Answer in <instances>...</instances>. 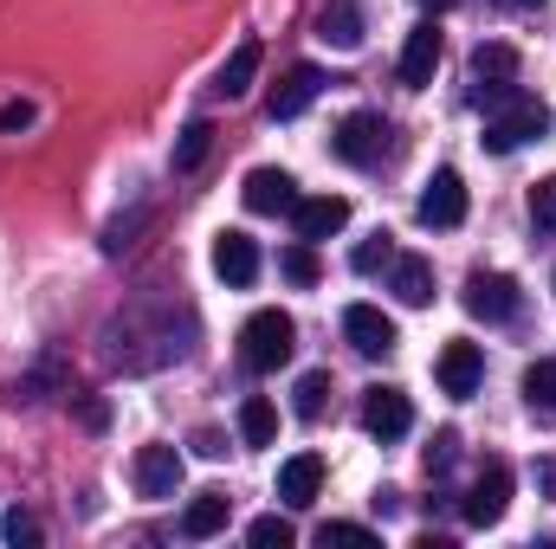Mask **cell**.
Wrapping results in <instances>:
<instances>
[{"label": "cell", "instance_id": "6da1fadb", "mask_svg": "<svg viewBox=\"0 0 556 549\" xmlns=\"http://www.w3.org/2000/svg\"><path fill=\"white\" fill-rule=\"evenodd\" d=\"M291 349H298V323H291L285 310H253V317H247V330H240V362H247L253 375H278V369L291 362Z\"/></svg>", "mask_w": 556, "mask_h": 549}, {"label": "cell", "instance_id": "7a4b0ae2", "mask_svg": "<svg viewBox=\"0 0 556 549\" xmlns=\"http://www.w3.org/2000/svg\"><path fill=\"white\" fill-rule=\"evenodd\" d=\"M551 130V104L544 98H525V91H511L505 104H492V117H485V149L492 155H511L518 142H531V137H544Z\"/></svg>", "mask_w": 556, "mask_h": 549}, {"label": "cell", "instance_id": "3957f363", "mask_svg": "<svg viewBox=\"0 0 556 549\" xmlns=\"http://www.w3.org/2000/svg\"><path fill=\"white\" fill-rule=\"evenodd\" d=\"M382 149H389V124H382L376 111H350V117L337 124V137H330V155L350 162V168H376Z\"/></svg>", "mask_w": 556, "mask_h": 549}, {"label": "cell", "instance_id": "277c9868", "mask_svg": "<svg viewBox=\"0 0 556 549\" xmlns=\"http://www.w3.org/2000/svg\"><path fill=\"white\" fill-rule=\"evenodd\" d=\"M433 382H440V395L472 401V395H479V382H485V349H479V343H466V336H453V343L440 349V362H433Z\"/></svg>", "mask_w": 556, "mask_h": 549}, {"label": "cell", "instance_id": "5b68a950", "mask_svg": "<svg viewBox=\"0 0 556 549\" xmlns=\"http://www.w3.org/2000/svg\"><path fill=\"white\" fill-rule=\"evenodd\" d=\"M505 511H511V465H505V459H485V472H479L472 491H466V524H472V531H492Z\"/></svg>", "mask_w": 556, "mask_h": 549}, {"label": "cell", "instance_id": "8992f818", "mask_svg": "<svg viewBox=\"0 0 556 549\" xmlns=\"http://www.w3.org/2000/svg\"><path fill=\"white\" fill-rule=\"evenodd\" d=\"M415 214H420V227H433V233H446V227L466 220V181H459V168H433L427 175Z\"/></svg>", "mask_w": 556, "mask_h": 549}, {"label": "cell", "instance_id": "52a82bcc", "mask_svg": "<svg viewBox=\"0 0 556 549\" xmlns=\"http://www.w3.org/2000/svg\"><path fill=\"white\" fill-rule=\"evenodd\" d=\"M130 478H137V498H175L181 491V452L175 446H137L130 459Z\"/></svg>", "mask_w": 556, "mask_h": 549}, {"label": "cell", "instance_id": "ba28073f", "mask_svg": "<svg viewBox=\"0 0 556 549\" xmlns=\"http://www.w3.org/2000/svg\"><path fill=\"white\" fill-rule=\"evenodd\" d=\"M343 336H350L356 356H389V349L402 343V336H395V317L376 310V304H350V310H343Z\"/></svg>", "mask_w": 556, "mask_h": 549}, {"label": "cell", "instance_id": "9c48e42d", "mask_svg": "<svg viewBox=\"0 0 556 549\" xmlns=\"http://www.w3.org/2000/svg\"><path fill=\"white\" fill-rule=\"evenodd\" d=\"M291 227H298V240H311V246H317V240H330V233H343V227H350V201H343V194H311V201L298 194Z\"/></svg>", "mask_w": 556, "mask_h": 549}, {"label": "cell", "instance_id": "30bf717a", "mask_svg": "<svg viewBox=\"0 0 556 549\" xmlns=\"http://www.w3.org/2000/svg\"><path fill=\"white\" fill-rule=\"evenodd\" d=\"M363 426L389 446V439H408V426H415V408H408V395L402 388H369L363 395Z\"/></svg>", "mask_w": 556, "mask_h": 549}, {"label": "cell", "instance_id": "8fae6325", "mask_svg": "<svg viewBox=\"0 0 556 549\" xmlns=\"http://www.w3.org/2000/svg\"><path fill=\"white\" fill-rule=\"evenodd\" d=\"M466 310L485 323H505V317H518V284L505 272H472L466 278Z\"/></svg>", "mask_w": 556, "mask_h": 549}, {"label": "cell", "instance_id": "7c38bea8", "mask_svg": "<svg viewBox=\"0 0 556 549\" xmlns=\"http://www.w3.org/2000/svg\"><path fill=\"white\" fill-rule=\"evenodd\" d=\"M317 491H324V459H317V452H291V459L278 465V498H285L291 511H311Z\"/></svg>", "mask_w": 556, "mask_h": 549}, {"label": "cell", "instance_id": "4fadbf2b", "mask_svg": "<svg viewBox=\"0 0 556 549\" xmlns=\"http://www.w3.org/2000/svg\"><path fill=\"white\" fill-rule=\"evenodd\" d=\"M240 201H247V214H291L298 207V181L285 168H253L247 188H240Z\"/></svg>", "mask_w": 556, "mask_h": 549}, {"label": "cell", "instance_id": "5bb4252c", "mask_svg": "<svg viewBox=\"0 0 556 549\" xmlns=\"http://www.w3.org/2000/svg\"><path fill=\"white\" fill-rule=\"evenodd\" d=\"M433 72H440V26L420 20L415 33H408V46H402V85H408V91H427Z\"/></svg>", "mask_w": 556, "mask_h": 549}, {"label": "cell", "instance_id": "9a60e30c", "mask_svg": "<svg viewBox=\"0 0 556 549\" xmlns=\"http://www.w3.org/2000/svg\"><path fill=\"white\" fill-rule=\"evenodd\" d=\"M317 91H324V72H317V65H291V72H285V85L273 91V104H266V111H273V124L304 117V111L317 104Z\"/></svg>", "mask_w": 556, "mask_h": 549}, {"label": "cell", "instance_id": "2e32d148", "mask_svg": "<svg viewBox=\"0 0 556 549\" xmlns=\"http://www.w3.org/2000/svg\"><path fill=\"white\" fill-rule=\"evenodd\" d=\"M260 65H266V46H260V39H240V46H233V59H227V65H220V78H214V98H220V104H240V98L253 91Z\"/></svg>", "mask_w": 556, "mask_h": 549}, {"label": "cell", "instance_id": "e0dca14e", "mask_svg": "<svg viewBox=\"0 0 556 549\" xmlns=\"http://www.w3.org/2000/svg\"><path fill=\"white\" fill-rule=\"evenodd\" d=\"M214 272L227 278L233 291H247V284L260 278V246H253L247 233H233V227H227V233L214 240Z\"/></svg>", "mask_w": 556, "mask_h": 549}, {"label": "cell", "instance_id": "ac0fdd59", "mask_svg": "<svg viewBox=\"0 0 556 549\" xmlns=\"http://www.w3.org/2000/svg\"><path fill=\"white\" fill-rule=\"evenodd\" d=\"M317 39L337 46V52H356L363 46V0H324L317 7Z\"/></svg>", "mask_w": 556, "mask_h": 549}, {"label": "cell", "instance_id": "d6986e66", "mask_svg": "<svg viewBox=\"0 0 556 549\" xmlns=\"http://www.w3.org/2000/svg\"><path fill=\"white\" fill-rule=\"evenodd\" d=\"M389 291H395L408 310H427V304H433V266H427L420 253H395V266H389Z\"/></svg>", "mask_w": 556, "mask_h": 549}, {"label": "cell", "instance_id": "ffe728a7", "mask_svg": "<svg viewBox=\"0 0 556 549\" xmlns=\"http://www.w3.org/2000/svg\"><path fill=\"white\" fill-rule=\"evenodd\" d=\"M227 518H233V498L227 491H201V498H188V511H181V537H220L227 531Z\"/></svg>", "mask_w": 556, "mask_h": 549}, {"label": "cell", "instance_id": "44dd1931", "mask_svg": "<svg viewBox=\"0 0 556 549\" xmlns=\"http://www.w3.org/2000/svg\"><path fill=\"white\" fill-rule=\"evenodd\" d=\"M511 78H518V46L485 39V46L472 52V85H511Z\"/></svg>", "mask_w": 556, "mask_h": 549}, {"label": "cell", "instance_id": "7402d4cb", "mask_svg": "<svg viewBox=\"0 0 556 549\" xmlns=\"http://www.w3.org/2000/svg\"><path fill=\"white\" fill-rule=\"evenodd\" d=\"M525 408L538 413V420H556V356L525 369Z\"/></svg>", "mask_w": 556, "mask_h": 549}, {"label": "cell", "instance_id": "603a6c76", "mask_svg": "<svg viewBox=\"0 0 556 549\" xmlns=\"http://www.w3.org/2000/svg\"><path fill=\"white\" fill-rule=\"evenodd\" d=\"M240 439H247V446H273L278 439V408L266 395H247V401H240Z\"/></svg>", "mask_w": 556, "mask_h": 549}, {"label": "cell", "instance_id": "cb8c5ba5", "mask_svg": "<svg viewBox=\"0 0 556 549\" xmlns=\"http://www.w3.org/2000/svg\"><path fill=\"white\" fill-rule=\"evenodd\" d=\"M291 408H298V420H324V408H330V369H311V375H298V388H291Z\"/></svg>", "mask_w": 556, "mask_h": 549}, {"label": "cell", "instance_id": "d4e9b609", "mask_svg": "<svg viewBox=\"0 0 556 549\" xmlns=\"http://www.w3.org/2000/svg\"><path fill=\"white\" fill-rule=\"evenodd\" d=\"M207 149H214V130H207V124H188V130L175 137V155H168L175 175H194V168L207 162Z\"/></svg>", "mask_w": 556, "mask_h": 549}, {"label": "cell", "instance_id": "484cf974", "mask_svg": "<svg viewBox=\"0 0 556 549\" xmlns=\"http://www.w3.org/2000/svg\"><path fill=\"white\" fill-rule=\"evenodd\" d=\"M278 272L291 278V284H317V278H324V266H317L311 240H298V246H285V253H278Z\"/></svg>", "mask_w": 556, "mask_h": 549}, {"label": "cell", "instance_id": "4316f807", "mask_svg": "<svg viewBox=\"0 0 556 549\" xmlns=\"http://www.w3.org/2000/svg\"><path fill=\"white\" fill-rule=\"evenodd\" d=\"M291 518H278V511H266V518H253L247 524V544H260V549H291Z\"/></svg>", "mask_w": 556, "mask_h": 549}, {"label": "cell", "instance_id": "83f0119b", "mask_svg": "<svg viewBox=\"0 0 556 549\" xmlns=\"http://www.w3.org/2000/svg\"><path fill=\"white\" fill-rule=\"evenodd\" d=\"M350 266H356L363 278L382 272V266H395V240H389V233H369V240H363V246L350 253Z\"/></svg>", "mask_w": 556, "mask_h": 549}, {"label": "cell", "instance_id": "f1b7e54d", "mask_svg": "<svg viewBox=\"0 0 556 549\" xmlns=\"http://www.w3.org/2000/svg\"><path fill=\"white\" fill-rule=\"evenodd\" d=\"M531 227H538V233H556V175H544V181L531 188Z\"/></svg>", "mask_w": 556, "mask_h": 549}, {"label": "cell", "instance_id": "f546056e", "mask_svg": "<svg viewBox=\"0 0 556 549\" xmlns=\"http://www.w3.org/2000/svg\"><path fill=\"white\" fill-rule=\"evenodd\" d=\"M0 537L13 549H33L39 544V518H33V511H7V518H0Z\"/></svg>", "mask_w": 556, "mask_h": 549}, {"label": "cell", "instance_id": "4dcf8cb0", "mask_svg": "<svg viewBox=\"0 0 556 549\" xmlns=\"http://www.w3.org/2000/svg\"><path fill=\"white\" fill-rule=\"evenodd\" d=\"M317 544L330 549V544H376V531H369V524H324V531H317Z\"/></svg>", "mask_w": 556, "mask_h": 549}, {"label": "cell", "instance_id": "1f68e13d", "mask_svg": "<svg viewBox=\"0 0 556 549\" xmlns=\"http://www.w3.org/2000/svg\"><path fill=\"white\" fill-rule=\"evenodd\" d=\"M453 452H459V433H433V446H427V472H446Z\"/></svg>", "mask_w": 556, "mask_h": 549}, {"label": "cell", "instance_id": "d6a6232c", "mask_svg": "<svg viewBox=\"0 0 556 549\" xmlns=\"http://www.w3.org/2000/svg\"><path fill=\"white\" fill-rule=\"evenodd\" d=\"M26 124H33V104H0V137H13Z\"/></svg>", "mask_w": 556, "mask_h": 549}, {"label": "cell", "instance_id": "836d02e7", "mask_svg": "<svg viewBox=\"0 0 556 549\" xmlns=\"http://www.w3.org/2000/svg\"><path fill=\"white\" fill-rule=\"evenodd\" d=\"M194 452H201V459H220L227 446H220V433H194Z\"/></svg>", "mask_w": 556, "mask_h": 549}, {"label": "cell", "instance_id": "e575fe53", "mask_svg": "<svg viewBox=\"0 0 556 549\" xmlns=\"http://www.w3.org/2000/svg\"><path fill=\"white\" fill-rule=\"evenodd\" d=\"M511 7H544V0H511Z\"/></svg>", "mask_w": 556, "mask_h": 549}, {"label": "cell", "instance_id": "d590c367", "mask_svg": "<svg viewBox=\"0 0 556 549\" xmlns=\"http://www.w3.org/2000/svg\"><path fill=\"white\" fill-rule=\"evenodd\" d=\"M420 7H446V0H420Z\"/></svg>", "mask_w": 556, "mask_h": 549}]
</instances>
